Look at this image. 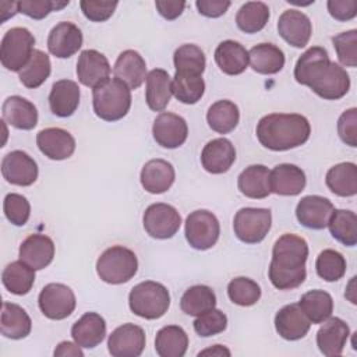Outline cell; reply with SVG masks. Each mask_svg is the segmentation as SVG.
Masks as SVG:
<instances>
[{
	"label": "cell",
	"instance_id": "1",
	"mask_svg": "<svg viewBox=\"0 0 357 357\" xmlns=\"http://www.w3.org/2000/svg\"><path fill=\"white\" fill-rule=\"evenodd\" d=\"M294 78L326 100H337L350 89V77L337 63L331 61L321 46L307 49L294 66Z\"/></svg>",
	"mask_w": 357,
	"mask_h": 357
},
{
	"label": "cell",
	"instance_id": "2",
	"mask_svg": "<svg viewBox=\"0 0 357 357\" xmlns=\"http://www.w3.org/2000/svg\"><path fill=\"white\" fill-rule=\"evenodd\" d=\"M307 258L308 244L303 237L291 233L280 236L272 248V261L268 269L271 283L279 290L298 287L307 276Z\"/></svg>",
	"mask_w": 357,
	"mask_h": 357
},
{
	"label": "cell",
	"instance_id": "3",
	"mask_svg": "<svg viewBox=\"0 0 357 357\" xmlns=\"http://www.w3.org/2000/svg\"><path fill=\"white\" fill-rule=\"evenodd\" d=\"M257 138L271 151H289L305 144L311 134L307 117L297 113H271L257 124Z\"/></svg>",
	"mask_w": 357,
	"mask_h": 357
},
{
	"label": "cell",
	"instance_id": "4",
	"mask_svg": "<svg viewBox=\"0 0 357 357\" xmlns=\"http://www.w3.org/2000/svg\"><path fill=\"white\" fill-rule=\"evenodd\" d=\"M95 114L105 121L121 120L131 107V89L119 78H109L92 89Z\"/></svg>",
	"mask_w": 357,
	"mask_h": 357
},
{
	"label": "cell",
	"instance_id": "5",
	"mask_svg": "<svg viewBox=\"0 0 357 357\" xmlns=\"http://www.w3.org/2000/svg\"><path fill=\"white\" fill-rule=\"evenodd\" d=\"M130 310L145 319L163 317L170 307L169 290L159 282L145 280L134 286L128 294Z\"/></svg>",
	"mask_w": 357,
	"mask_h": 357
},
{
	"label": "cell",
	"instance_id": "6",
	"mask_svg": "<svg viewBox=\"0 0 357 357\" xmlns=\"http://www.w3.org/2000/svg\"><path fill=\"white\" fill-rule=\"evenodd\" d=\"M138 259L132 250L113 245L105 250L96 261V273L105 283L121 284L135 276Z\"/></svg>",
	"mask_w": 357,
	"mask_h": 357
},
{
	"label": "cell",
	"instance_id": "7",
	"mask_svg": "<svg viewBox=\"0 0 357 357\" xmlns=\"http://www.w3.org/2000/svg\"><path fill=\"white\" fill-rule=\"evenodd\" d=\"M35 38L24 26L8 29L0 43V61L4 68L20 73L31 60Z\"/></svg>",
	"mask_w": 357,
	"mask_h": 357
},
{
	"label": "cell",
	"instance_id": "8",
	"mask_svg": "<svg viewBox=\"0 0 357 357\" xmlns=\"http://www.w3.org/2000/svg\"><path fill=\"white\" fill-rule=\"evenodd\" d=\"M272 226V213L266 208H241L233 219L236 237L245 244L261 243Z\"/></svg>",
	"mask_w": 357,
	"mask_h": 357
},
{
	"label": "cell",
	"instance_id": "9",
	"mask_svg": "<svg viewBox=\"0 0 357 357\" xmlns=\"http://www.w3.org/2000/svg\"><path fill=\"white\" fill-rule=\"evenodd\" d=\"M184 233L192 248L205 251L216 244L220 234V225L212 212L197 209L187 216Z\"/></svg>",
	"mask_w": 357,
	"mask_h": 357
},
{
	"label": "cell",
	"instance_id": "10",
	"mask_svg": "<svg viewBox=\"0 0 357 357\" xmlns=\"http://www.w3.org/2000/svg\"><path fill=\"white\" fill-rule=\"evenodd\" d=\"M145 231L158 240L172 238L181 226V216L178 211L163 202L149 205L142 216Z\"/></svg>",
	"mask_w": 357,
	"mask_h": 357
},
{
	"label": "cell",
	"instance_id": "11",
	"mask_svg": "<svg viewBox=\"0 0 357 357\" xmlns=\"http://www.w3.org/2000/svg\"><path fill=\"white\" fill-rule=\"evenodd\" d=\"M38 304L46 318L60 321L73 314L77 300L74 291L67 284L49 283L40 290Z\"/></svg>",
	"mask_w": 357,
	"mask_h": 357
},
{
	"label": "cell",
	"instance_id": "12",
	"mask_svg": "<svg viewBox=\"0 0 357 357\" xmlns=\"http://www.w3.org/2000/svg\"><path fill=\"white\" fill-rule=\"evenodd\" d=\"M145 332L135 324H123L107 339V349L113 357H138L145 349Z\"/></svg>",
	"mask_w": 357,
	"mask_h": 357
},
{
	"label": "cell",
	"instance_id": "13",
	"mask_svg": "<svg viewBox=\"0 0 357 357\" xmlns=\"http://www.w3.org/2000/svg\"><path fill=\"white\" fill-rule=\"evenodd\" d=\"M152 134L156 144L162 148L176 149L185 142L188 135V126L181 116L163 112L156 116L152 126Z\"/></svg>",
	"mask_w": 357,
	"mask_h": 357
},
{
	"label": "cell",
	"instance_id": "14",
	"mask_svg": "<svg viewBox=\"0 0 357 357\" xmlns=\"http://www.w3.org/2000/svg\"><path fill=\"white\" fill-rule=\"evenodd\" d=\"M1 174L14 185L28 187L38 178V165L26 152L11 151L1 160Z\"/></svg>",
	"mask_w": 357,
	"mask_h": 357
},
{
	"label": "cell",
	"instance_id": "15",
	"mask_svg": "<svg viewBox=\"0 0 357 357\" xmlns=\"http://www.w3.org/2000/svg\"><path fill=\"white\" fill-rule=\"evenodd\" d=\"M333 204L321 195L303 197L296 206V218L300 225L312 230H322L328 226L333 212Z\"/></svg>",
	"mask_w": 357,
	"mask_h": 357
},
{
	"label": "cell",
	"instance_id": "16",
	"mask_svg": "<svg viewBox=\"0 0 357 357\" xmlns=\"http://www.w3.org/2000/svg\"><path fill=\"white\" fill-rule=\"evenodd\" d=\"M82 40L81 29L70 21H63L56 24L49 32L47 49L54 57L67 59L81 49Z\"/></svg>",
	"mask_w": 357,
	"mask_h": 357
},
{
	"label": "cell",
	"instance_id": "17",
	"mask_svg": "<svg viewBox=\"0 0 357 357\" xmlns=\"http://www.w3.org/2000/svg\"><path fill=\"white\" fill-rule=\"evenodd\" d=\"M110 71L112 68L105 54L95 49L81 52L77 61V77L82 85L93 89L109 79Z\"/></svg>",
	"mask_w": 357,
	"mask_h": 357
},
{
	"label": "cell",
	"instance_id": "18",
	"mask_svg": "<svg viewBox=\"0 0 357 357\" xmlns=\"http://www.w3.org/2000/svg\"><path fill=\"white\" fill-rule=\"evenodd\" d=\"M278 32L290 46L301 49L310 42L312 24L304 13L286 10L278 20Z\"/></svg>",
	"mask_w": 357,
	"mask_h": 357
},
{
	"label": "cell",
	"instance_id": "19",
	"mask_svg": "<svg viewBox=\"0 0 357 357\" xmlns=\"http://www.w3.org/2000/svg\"><path fill=\"white\" fill-rule=\"evenodd\" d=\"M36 145L39 151L52 160L68 159L75 151L74 137L67 130L59 127L40 130L36 135Z\"/></svg>",
	"mask_w": 357,
	"mask_h": 357
},
{
	"label": "cell",
	"instance_id": "20",
	"mask_svg": "<svg viewBox=\"0 0 357 357\" xmlns=\"http://www.w3.org/2000/svg\"><path fill=\"white\" fill-rule=\"evenodd\" d=\"M307 178L301 167L291 163L276 165L269 170V190L283 197L298 195L305 187Z\"/></svg>",
	"mask_w": 357,
	"mask_h": 357
},
{
	"label": "cell",
	"instance_id": "21",
	"mask_svg": "<svg viewBox=\"0 0 357 357\" xmlns=\"http://www.w3.org/2000/svg\"><path fill=\"white\" fill-rule=\"evenodd\" d=\"M311 326V321L303 312L298 303L282 307L275 315V329L284 340L303 339Z\"/></svg>",
	"mask_w": 357,
	"mask_h": 357
},
{
	"label": "cell",
	"instance_id": "22",
	"mask_svg": "<svg viewBox=\"0 0 357 357\" xmlns=\"http://www.w3.org/2000/svg\"><path fill=\"white\" fill-rule=\"evenodd\" d=\"M317 332V346L324 356H340L350 335L349 325L337 318L329 317Z\"/></svg>",
	"mask_w": 357,
	"mask_h": 357
},
{
	"label": "cell",
	"instance_id": "23",
	"mask_svg": "<svg viewBox=\"0 0 357 357\" xmlns=\"http://www.w3.org/2000/svg\"><path fill=\"white\" fill-rule=\"evenodd\" d=\"M236 160L234 145L226 138L209 141L201 152L202 167L212 174L226 173Z\"/></svg>",
	"mask_w": 357,
	"mask_h": 357
},
{
	"label": "cell",
	"instance_id": "24",
	"mask_svg": "<svg viewBox=\"0 0 357 357\" xmlns=\"http://www.w3.org/2000/svg\"><path fill=\"white\" fill-rule=\"evenodd\" d=\"M176 172L170 162L165 159H151L141 170V185L151 194H163L174 183Z\"/></svg>",
	"mask_w": 357,
	"mask_h": 357
},
{
	"label": "cell",
	"instance_id": "25",
	"mask_svg": "<svg viewBox=\"0 0 357 357\" xmlns=\"http://www.w3.org/2000/svg\"><path fill=\"white\" fill-rule=\"evenodd\" d=\"M54 257V243L45 234H31L20 245V259L35 271L45 269Z\"/></svg>",
	"mask_w": 357,
	"mask_h": 357
},
{
	"label": "cell",
	"instance_id": "26",
	"mask_svg": "<svg viewBox=\"0 0 357 357\" xmlns=\"http://www.w3.org/2000/svg\"><path fill=\"white\" fill-rule=\"evenodd\" d=\"M79 86L71 79H59L52 85L49 93L50 112L57 117H70L79 105Z\"/></svg>",
	"mask_w": 357,
	"mask_h": 357
},
{
	"label": "cell",
	"instance_id": "27",
	"mask_svg": "<svg viewBox=\"0 0 357 357\" xmlns=\"http://www.w3.org/2000/svg\"><path fill=\"white\" fill-rule=\"evenodd\" d=\"M74 342L82 349H93L106 336V321L98 312H85L71 328Z\"/></svg>",
	"mask_w": 357,
	"mask_h": 357
},
{
	"label": "cell",
	"instance_id": "28",
	"mask_svg": "<svg viewBox=\"0 0 357 357\" xmlns=\"http://www.w3.org/2000/svg\"><path fill=\"white\" fill-rule=\"evenodd\" d=\"M113 73L116 78L126 82L130 89H137L146 79V63L144 57L135 50H124L119 54Z\"/></svg>",
	"mask_w": 357,
	"mask_h": 357
},
{
	"label": "cell",
	"instance_id": "29",
	"mask_svg": "<svg viewBox=\"0 0 357 357\" xmlns=\"http://www.w3.org/2000/svg\"><path fill=\"white\" fill-rule=\"evenodd\" d=\"M3 119L18 130H32L38 124V110L28 99L13 95L8 96L1 107Z\"/></svg>",
	"mask_w": 357,
	"mask_h": 357
},
{
	"label": "cell",
	"instance_id": "30",
	"mask_svg": "<svg viewBox=\"0 0 357 357\" xmlns=\"http://www.w3.org/2000/svg\"><path fill=\"white\" fill-rule=\"evenodd\" d=\"M145 100L151 110L162 112L172 98V78L163 68H153L146 75Z\"/></svg>",
	"mask_w": 357,
	"mask_h": 357
},
{
	"label": "cell",
	"instance_id": "31",
	"mask_svg": "<svg viewBox=\"0 0 357 357\" xmlns=\"http://www.w3.org/2000/svg\"><path fill=\"white\" fill-rule=\"evenodd\" d=\"M32 321L26 311L14 303L4 301L1 305L0 317V332L8 339H24L31 333Z\"/></svg>",
	"mask_w": 357,
	"mask_h": 357
},
{
	"label": "cell",
	"instance_id": "32",
	"mask_svg": "<svg viewBox=\"0 0 357 357\" xmlns=\"http://www.w3.org/2000/svg\"><path fill=\"white\" fill-rule=\"evenodd\" d=\"M215 61L218 67L227 75H238L248 67V52L236 40H223L215 50Z\"/></svg>",
	"mask_w": 357,
	"mask_h": 357
},
{
	"label": "cell",
	"instance_id": "33",
	"mask_svg": "<svg viewBox=\"0 0 357 357\" xmlns=\"http://www.w3.org/2000/svg\"><path fill=\"white\" fill-rule=\"evenodd\" d=\"M248 61L251 68L258 74L272 75L284 67V53L273 43H259L250 49Z\"/></svg>",
	"mask_w": 357,
	"mask_h": 357
},
{
	"label": "cell",
	"instance_id": "34",
	"mask_svg": "<svg viewBox=\"0 0 357 357\" xmlns=\"http://www.w3.org/2000/svg\"><path fill=\"white\" fill-rule=\"evenodd\" d=\"M237 187L247 198H266L271 194L268 167L264 165H251L245 167L237 177Z\"/></svg>",
	"mask_w": 357,
	"mask_h": 357
},
{
	"label": "cell",
	"instance_id": "35",
	"mask_svg": "<svg viewBox=\"0 0 357 357\" xmlns=\"http://www.w3.org/2000/svg\"><path fill=\"white\" fill-rule=\"evenodd\" d=\"M328 188L339 197L357 194V166L353 162H342L332 166L325 177Z\"/></svg>",
	"mask_w": 357,
	"mask_h": 357
},
{
	"label": "cell",
	"instance_id": "36",
	"mask_svg": "<svg viewBox=\"0 0 357 357\" xmlns=\"http://www.w3.org/2000/svg\"><path fill=\"white\" fill-rule=\"evenodd\" d=\"M188 347V336L178 325H167L158 331L155 350L160 357H183Z\"/></svg>",
	"mask_w": 357,
	"mask_h": 357
},
{
	"label": "cell",
	"instance_id": "37",
	"mask_svg": "<svg viewBox=\"0 0 357 357\" xmlns=\"http://www.w3.org/2000/svg\"><path fill=\"white\" fill-rule=\"evenodd\" d=\"M206 121L213 131L219 134H229L240 121L238 107L231 100H218L209 106L206 112Z\"/></svg>",
	"mask_w": 357,
	"mask_h": 357
},
{
	"label": "cell",
	"instance_id": "38",
	"mask_svg": "<svg viewBox=\"0 0 357 357\" xmlns=\"http://www.w3.org/2000/svg\"><path fill=\"white\" fill-rule=\"evenodd\" d=\"M1 282L10 293L24 296L29 293L33 286L35 269L22 262L21 259L13 261L3 269Z\"/></svg>",
	"mask_w": 357,
	"mask_h": 357
},
{
	"label": "cell",
	"instance_id": "39",
	"mask_svg": "<svg viewBox=\"0 0 357 357\" xmlns=\"http://www.w3.org/2000/svg\"><path fill=\"white\" fill-rule=\"evenodd\" d=\"M298 305L308 317L311 324H322L332 315L333 298L328 291L315 289L304 293L300 298Z\"/></svg>",
	"mask_w": 357,
	"mask_h": 357
},
{
	"label": "cell",
	"instance_id": "40",
	"mask_svg": "<svg viewBox=\"0 0 357 357\" xmlns=\"http://www.w3.org/2000/svg\"><path fill=\"white\" fill-rule=\"evenodd\" d=\"M329 231L335 240L347 247L357 244V216L349 209H333L329 222Z\"/></svg>",
	"mask_w": 357,
	"mask_h": 357
},
{
	"label": "cell",
	"instance_id": "41",
	"mask_svg": "<svg viewBox=\"0 0 357 357\" xmlns=\"http://www.w3.org/2000/svg\"><path fill=\"white\" fill-rule=\"evenodd\" d=\"M215 305L216 294L209 286L205 284H195L188 287L180 300L181 311L191 317H198L205 311L215 308Z\"/></svg>",
	"mask_w": 357,
	"mask_h": 357
},
{
	"label": "cell",
	"instance_id": "42",
	"mask_svg": "<svg viewBox=\"0 0 357 357\" xmlns=\"http://www.w3.org/2000/svg\"><path fill=\"white\" fill-rule=\"evenodd\" d=\"M205 92V81L202 75L176 73L172 79V93L177 100L185 105H195Z\"/></svg>",
	"mask_w": 357,
	"mask_h": 357
},
{
	"label": "cell",
	"instance_id": "43",
	"mask_svg": "<svg viewBox=\"0 0 357 357\" xmlns=\"http://www.w3.org/2000/svg\"><path fill=\"white\" fill-rule=\"evenodd\" d=\"M269 20V7L262 1H247L236 15V24L245 33H257Z\"/></svg>",
	"mask_w": 357,
	"mask_h": 357
},
{
	"label": "cell",
	"instance_id": "44",
	"mask_svg": "<svg viewBox=\"0 0 357 357\" xmlns=\"http://www.w3.org/2000/svg\"><path fill=\"white\" fill-rule=\"evenodd\" d=\"M50 71H52V64H50L49 56L45 52L35 49L31 56V60L18 73V77L24 86L35 89L49 78Z\"/></svg>",
	"mask_w": 357,
	"mask_h": 357
},
{
	"label": "cell",
	"instance_id": "45",
	"mask_svg": "<svg viewBox=\"0 0 357 357\" xmlns=\"http://www.w3.org/2000/svg\"><path fill=\"white\" fill-rule=\"evenodd\" d=\"M173 63L176 73L202 75L205 71L206 60L204 52L192 43L178 46L173 54Z\"/></svg>",
	"mask_w": 357,
	"mask_h": 357
},
{
	"label": "cell",
	"instance_id": "46",
	"mask_svg": "<svg viewBox=\"0 0 357 357\" xmlns=\"http://www.w3.org/2000/svg\"><path fill=\"white\" fill-rule=\"evenodd\" d=\"M227 296L231 303L241 307H250L261 298V287L255 280L238 276L229 282Z\"/></svg>",
	"mask_w": 357,
	"mask_h": 357
},
{
	"label": "cell",
	"instance_id": "47",
	"mask_svg": "<svg viewBox=\"0 0 357 357\" xmlns=\"http://www.w3.org/2000/svg\"><path fill=\"white\" fill-rule=\"evenodd\" d=\"M315 269L321 279L326 282H336L346 273V259L339 251L326 248L317 257Z\"/></svg>",
	"mask_w": 357,
	"mask_h": 357
},
{
	"label": "cell",
	"instance_id": "48",
	"mask_svg": "<svg viewBox=\"0 0 357 357\" xmlns=\"http://www.w3.org/2000/svg\"><path fill=\"white\" fill-rule=\"evenodd\" d=\"M339 61L346 67L357 66V31L350 29L332 38Z\"/></svg>",
	"mask_w": 357,
	"mask_h": 357
},
{
	"label": "cell",
	"instance_id": "49",
	"mask_svg": "<svg viewBox=\"0 0 357 357\" xmlns=\"http://www.w3.org/2000/svg\"><path fill=\"white\" fill-rule=\"evenodd\" d=\"M227 326V317L218 308H211L198 315L194 321V331L202 337L213 336L223 332Z\"/></svg>",
	"mask_w": 357,
	"mask_h": 357
},
{
	"label": "cell",
	"instance_id": "50",
	"mask_svg": "<svg viewBox=\"0 0 357 357\" xmlns=\"http://www.w3.org/2000/svg\"><path fill=\"white\" fill-rule=\"evenodd\" d=\"M3 211L8 222L15 226H24L31 215L29 201L21 194H7L3 202Z\"/></svg>",
	"mask_w": 357,
	"mask_h": 357
},
{
	"label": "cell",
	"instance_id": "51",
	"mask_svg": "<svg viewBox=\"0 0 357 357\" xmlns=\"http://www.w3.org/2000/svg\"><path fill=\"white\" fill-rule=\"evenodd\" d=\"M67 1L57 0H22L18 1V13H22L33 20H43L52 11H59L68 6Z\"/></svg>",
	"mask_w": 357,
	"mask_h": 357
},
{
	"label": "cell",
	"instance_id": "52",
	"mask_svg": "<svg viewBox=\"0 0 357 357\" xmlns=\"http://www.w3.org/2000/svg\"><path fill=\"white\" fill-rule=\"evenodd\" d=\"M117 1H100V0H82L79 1V7L82 14L93 22H103L109 20L116 7Z\"/></svg>",
	"mask_w": 357,
	"mask_h": 357
},
{
	"label": "cell",
	"instance_id": "53",
	"mask_svg": "<svg viewBox=\"0 0 357 357\" xmlns=\"http://www.w3.org/2000/svg\"><path fill=\"white\" fill-rule=\"evenodd\" d=\"M337 134L340 139L354 148L357 146V109L351 107L343 112L337 120Z\"/></svg>",
	"mask_w": 357,
	"mask_h": 357
},
{
	"label": "cell",
	"instance_id": "54",
	"mask_svg": "<svg viewBox=\"0 0 357 357\" xmlns=\"http://www.w3.org/2000/svg\"><path fill=\"white\" fill-rule=\"evenodd\" d=\"M326 6L331 17L337 21H349L357 15L356 0H329Z\"/></svg>",
	"mask_w": 357,
	"mask_h": 357
},
{
	"label": "cell",
	"instance_id": "55",
	"mask_svg": "<svg viewBox=\"0 0 357 357\" xmlns=\"http://www.w3.org/2000/svg\"><path fill=\"white\" fill-rule=\"evenodd\" d=\"M229 0H197L195 6L198 8V13L208 18H218L223 15L227 8L230 7Z\"/></svg>",
	"mask_w": 357,
	"mask_h": 357
},
{
	"label": "cell",
	"instance_id": "56",
	"mask_svg": "<svg viewBox=\"0 0 357 357\" xmlns=\"http://www.w3.org/2000/svg\"><path fill=\"white\" fill-rule=\"evenodd\" d=\"M155 7L158 13L165 18V20H176L178 18L185 7V1H178V0H156Z\"/></svg>",
	"mask_w": 357,
	"mask_h": 357
},
{
	"label": "cell",
	"instance_id": "57",
	"mask_svg": "<svg viewBox=\"0 0 357 357\" xmlns=\"http://www.w3.org/2000/svg\"><path fill=\"white\" fill-rule=\"evenodd\" d=\"M82 347L78 346L77 343H71V342H61L57 344V347L54 349L53 354L54 357H68V356H73V357H84V351L81 350Z\"/></svg>",
	"mask_w": 357,
	"mask_h": 357
},
{
	"label": "cell",
	"instance_id": "58",
	"mask_svg": "<svg viewBox=\"0 0 357 357\" xmlns=\"http://www.w3.org/2000/svg\"><path fill=\"white\" fill-rule=\"evenodd\" d=\"M18 13V1H1L0 3V22L3 24L6 20L14 17Z\"/></svg>",
	"mask_w": 357,
	"mask_h": 357
},
{
	"label": "cell",
	"instance_id": "59",
	"mask_svg": "<svg viewBox=\"0 0 357 357\" xmlns=\"http://www.w3.org/2000/svg\"><path fill=\"white\" fill-rule=\"evenodd\" d=\"M198 356H199V357H201V356H216V357H223V356H226V357H229V356H230V350L226 349V347H223L222 344H213L212 347L199 351Z\"/></svg>",
	"mask_w": 357,
	"mask_h": 357
}]
</instances>
